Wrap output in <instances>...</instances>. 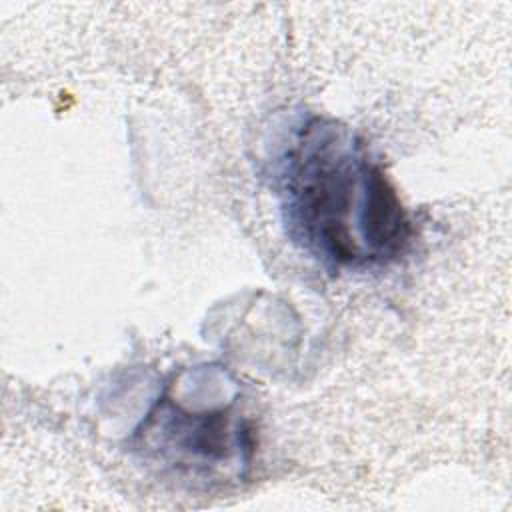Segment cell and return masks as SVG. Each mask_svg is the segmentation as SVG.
<instances>
[{"mask_svg":"<svg viewBox=\"0 0 512 512\" xmlns=\"http://www.w3.org/2000/svg\"><path fill=\"white\" fill-rule=\"evenodd\" d=\"M276 186L288 236L332 270L388 264L410 244L396 188L338 120L312 116L296 128L278 158Z\"/></svg>","mask_w":512,"mask_h":512,"instance_id":"6da1fadb","label":"cell"},{"mask_svg":"<svg viewBox=\"0 0 512 512\" xmlns=\"http://www.w3.org/2000/svg\"><path fill=\"white\" fill-rule=\"evenodd\" d=\"M226 406L188 408L166 392L136 428V448L178 476L212 480L220 468L248 466L254 450L250 422Z\"/></svg>","mask_w":512,"mask_h":512,"instance_id":"7a4b0ae2","label":"cell"}]
</instances>
